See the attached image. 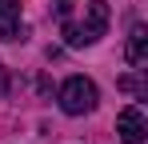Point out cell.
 Returning a JSON list of instances; mask_svg holds the SVG:
<instances>
[{
  "label": "cell",
  "instance_id": "8992f818",
  "mask_svg": "<svg viewBox=\"0 0 148 144\" xmlns=\"http://www.w3.org/2000/svg\"><path fill=\"white\" fill-rule=\"evenodd\" d=\"M72 12H76V0H56V20H60V24L68 20Z\"/></svg>",
  "mask_w": 148,
  "mask_h": 144
},
{
  "label": "cell",
  "instance_id": "7a4b0ae2",
  "mask_svg": "<svg viewBox=\"0 0 148 144\" xmlns=\"http://www.w3.org/2000/svg\"><path fill=\"white\" fill-rule=\"evenodd\" d=\"M96 84L88 80V76H68L64 84H60V108L68 112V116H84V112H92L96 108Z\"/></svg>",
  "mask_w": 148,
  "mask_h": 144
},
{
  "label": "cell",
  "instance_id": "5b68a950",
  "mask_svg": "<svg viewBox=\"0 0 148 144\" xmlns=\"http://www.w3.org/2000/svg\"><path fill=\"white\" fill-rule=\"evenodd\" d=\"M124 56H128V64H144L148 60V28L144 24H136V28L128 32V52H124Z\"/></svg>",
  "mask_w": 148,
  "mask_h": 144
},
{
  "label": "cell",
  "instance_id": "6da1fadb",
  "mask_svg": "<svg viewBox=\"0 0 148 144\" xmlns=\"http://www.w3.org/2000/svg\"><path fill=\"white\" fill-rule=\"evenodd\" d=\"M60 28H64V40H68L72 48L96 44L100 36L108 32V4H104V0H88V4H84V12H80V20L68 16Z\"/></svg>",
  "mask_w": 148,
  "mask_h": 144
},
{
  "label": "cell",
  "instance_id": "52a82bcc",
  "mask_svg": "<svg viewBox=\"0 0 148 144\" xmlns=\"http://www.w3.org/2000/svg\"><path fill=\"white\" fill-rule=\"evenodd\" d=\"M8 88H12V80H8V68L0 64V96H8Z\"/></svg>",
  "mask_w": 148,
  "mask_h": 144
},
{
  "label": "cell",
  "instance_id": "277c9868",
  "mask_svg": "<svg viewBox=\"0 0 148 144\" xmlns=\"http://www.w3.org/2000/svg\"><path fill=\"white\" fill-rule=\"evenodd\" d=\"M28 28L20 20V0H0V40H24Z\"/></svg>",
  "mask_w": 148,
  "mask_h": 144
},
{
  "label": "cell",
  "instance_id": "3957f363",
  "mask_svg": "<svg viewBox=\"0 0 148 144\" xmlns=\"http://www.w3.org/2000/svg\"><path fill=\"white\" fill-rule=\"evenodd\" d=\"M116 132H120V140L124 144H140L144 140V132H148V120H144V112L132 104V108H124L120 116H116Z\"/></svg>",
  "mask_w": 148,
  "mask_h": 144
}]
</instances>
